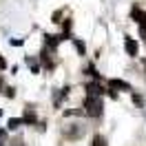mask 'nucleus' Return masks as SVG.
<instances>
[{"label": "nucleus", "instance_id": "39448f33", "mask_svg": "<svg viewBox=\"0 0 146 146\" xmlns=\"http://www.w3.org/2000/svg\"><path fill=\"white\" fill-rule=\"evenodd\" d=\"M102 93H104V89L100 86V82H98V80L86 84V95H102Z\"/></svg>", "mask_w": 146, "mask_h": 146}, {"label": "nucleus", "instance_id": "f257e3e1", "mask_svg": "<svg viewBox=\"0 0 146 146\" xmlns=\"http://www.w3.org/2000/svg\"><path fill=\"white\" fill-rule=\"evenodd\" d=\"M84 113L89 115V117H100L102 113H104V102H102L100 95H86V100H84Z\"/></svg>", "mask_w": 146, "mask_h": 146}, {"label": "nucleus", "instance_id": "7ed1b4c3", "mask_svg": "<svg viewBox=\"0 0 146 146\" xmlns=\"http://www.w3.org/2000/svg\"><path fill=\"white\" fill-rule=\"evenodd\" d=\"M124 49H126V53L131 55V58H135L137 51H139V46H137V42L133 38H126V40H124Z\"/></svg>", "mask_w": 146, "mask_h": 146}, {"label": "nucleus", "instance_id": "9d476101", "mask_svg": "<svg viewBox=\"0 0 146 146\" xmlns=\"http://www.w3.org/2000/svg\"><path fill=\"white\" fill-rule=\"evenodd\" d=\"M91 146H106V137L104 135H95L91 139Z\"/></svg>", "mask_w": 146, "mask_h": 146}, {"label": "nucleus", "instance_id": "ddd939ff", "mask_svg": "<svg viewBox=\"0 0 146 146\" xmlns=\"http://www.w3.org/2000/svg\"><path fill=\"white\" fill-rule=\"evenodd\" d=\"M7 139H9V133H7V128H0V146L7 144Z\"/></svg>", "mask_w": 146, "mask_h": 146}, {"label": "nucleus", "instance_id": "dca6fc26", "mask_svg": "<svg viewBox=\"0 0 146 146\" xmlns=\"http://www.w3.org/2000/svg\"><path fill=\"white\" fill-rule=\"evenodd\" d=\"M5 69H7V60L0 55V71H5Z\"/></svg>", "mask_w": 146, "mask_h": 146}, {"label": "nucleus", "instance_id": "423d86ee", "mask_svg": "<svg viewBox=\"0 0 146 146\" xmlns=\"http://www.w3.org/2000/svg\"><path fill=\"white\" fill-rule=\"evenodd\" d=\"M64 135L69 137V139H78V137H82V126H75L73 124L71 128H64Z\"/></svg>", "mask_w": 146, "mask_h": 146}, {"label": "nucleus", "instance_id": "4468645a", "mask_svg": "<svg viewBox=\"0 0 146 146\" xmlns=\"http://www.w3.org/2000/svg\"><path fill=\"white\" fill-rule=\"evenodd\" d=\"M60 18H62V11H55L53 16H51V22H55V25H58V22H62Z\"/></svg>", "mask_w": 146, "mask_h": 146}, {"label": "nucleus", "instance_id": "a211bd4d", "mask_svg": "<svg viewBox=\"0 0 146 146\" xmlns=\"http://www.w3.org/2000/svg\"><path fill=\"white\" fill-rule=\"evenodd\" d=\"M144 69H146V60H144Z\"/></svg>", "mask_w": 146, "mask_h": 146}, {"label": "nucleus", "instance_id": "9b49d317", "mask_svg": "<svg viewBox=\"0 0 146 146\" xmlns=\"http://www.w3.org/2000/svg\"><path fill=\"white\" fill-rule=\"evenodd\" d=\"M86 73H89V75H91L93 80H100V73H98V69H95V66H93V64H89V66H86Z\"/></svg>", "mask_w": 146, "mask_h": 146}, {"label": "nucleus", "instance_id": "2eb2a0df", "mask_svg": "<svg viewBox=\"0 0 146 146\" xmlns=\"http://www.w3.org/2000/svg\"><path fill=\"white\" fill-rule=\"evenodd\" d=\"M139 38H144V40H146V22L139 25Z\"/></svg>", "mask_w": 146, "mask_h": 146}, {"label": "nucleus", "instance_id": "f03ea898", "mask_svg": "<svg viewBox=\"0 0 146 146\" xmlns=\"http://www.w3.org/2000/svg\"><path fill=\"white\" fill-rule=\"evenodd\" d=\"M109 86H111V89H115V91H128V93H131V84L124 82V80H117V78H111Z\"/></svg>", "mask_w": 146, "mask_h": 146}, {"label": "nucleus", "instance_id": "20e7f679", "mask_svg": "<svg viewBox=\"0 0 146 146\" xmlns=\"http://www.w3.org/2000/svg\"><path fill=\"white\" fill-rule=\"evenodd\" d=\"M131 20H135V22H146V11H142L139 7H131Z\"/></svg>", "mask_w": 146, "mask_h": 146}, {"label": "nucleus", "instance_id": "1a4fd4ad", "mask_svg": "<svg viewBox=\"0 0 146 146\" xmlns=\"http://www.w3.org/2000/svg\"><path fill=\"white\" fill-rule=\"evenodd\" d=\"M73 46L78 49V53H80V55H86V46H84V42H82V40L73 38Z\"/></svg>", "mask_w": 146, "mask_h": 146}, {"label": "nucleus", "instance_id": "0eeeda50", "mask_svg": "<svg viewBox=\"0 0 146 146\" xmlns=\"http://www.w3.org/2000/svg\"><path fill=\"white\" fill-rule=\"evenodd\" d=\"M25 124H29V126H33V124H38V117H36V113H33L31 109H29L27 113L22 115V126H25Z\"/></svg>", "mask_w": 146, "mask_h": 146}, {"label": "nucleus", "instance_id": "f3484780", "mask_svg": "<svg viewBox=\"0 0 146 146\" xmlns=\"http://www.w3.org/2000/svg\"><path fill=\"white\" fill-rule=\"evenodd\" d=\"M133 102H135V104H142V95H133Z\"/></svg>", "mask_w": 146, "mask_h": 146}, {"label": "nucleus", "instance_id": "f8f14e48", "mask_svg": "<svg viewBox=\"0 0 146 146\" xmlns=\"http://www.w3.org/2000/svg\"><path fill=\"white\" fill-rule=\"evenodd\" d=\"M27 62H29V66H31V73H40V64H38L33 58H27Z\"/></svg>", "mask_w": 146, "mask_h": 146}, {"label": "nucleus", "instance_id": "6e6552de", "mask_svg": "<svg viewBox=\"0 0 146 146\" xmlns=\"http://www.w3.org/2000/svg\"><path fill=\"white\" fill-rule=\"evenodd\" d=\"M20 124H22V117H11L9 122H7V128H9V131H18Z\"/></svg>", "mask_w": 146, "mask_h": 146}]
</instances>
